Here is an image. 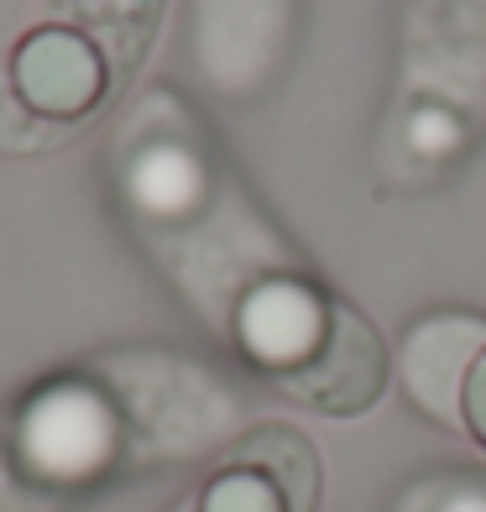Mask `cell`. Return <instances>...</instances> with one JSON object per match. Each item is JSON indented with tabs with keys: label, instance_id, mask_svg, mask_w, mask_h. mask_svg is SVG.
I'll return each instance as SVG.
<instances>
[{
	"label": "cell",
	"instance_id": "cell-1",
	"mask_svg": "<svg viewBox=\"0 0 486 512\" xmlns=\"http://www.w3.org/2000/svg\"><path fill=\"white\" fill-rule=\"evenodd\" d=\"M335 309L340 304H330V298L319 288H309L304 277L277 272V277H262V283L241 298L236 340L262 371H272L277 382H293L298 371H309L319 361V351L330 345Z\"/></svg>",
	"mask_w": 486,
	"mask_h": 512
},
{
	"label": "cell",
	"instance_id": "cell-2",
	"mask_svg": "<svg viewBox=\"0 0 486 512\" xmlns=\"http://www.w3.org/2000/svg\"><path fill=\"white\" fill-rule=\"evenodd\" d=\"M6 84L37 121H74V115H89L105 100L110 68L79 27L48 21L11 48Z\"/></svg>",
	"mask_w": 486,
	"mask_h": 512
},
{
	"label": "cell",
	"instance_id": "cell-3",
	"mask_svg": "<svg viewBox=\"0 0 486 512\" xmlns=\"http://www.w3.org/2000/svg\"><path fill=\"white\" fill-rule=\"evenodd\" d=\"M382 377H387V356H382V345L372 335V324L340 304L330 345L319 351V361L309 371H298V377L283 382V387L293 392V398L324 408V413H361L382 392Z\"/></svg>",
	"mask_w": 486,
	"mask_h": 512
},
{
	"label": "cell",
	"instance_id": "cell-4",
	"mask_svg": "<svg viewBox=\"0 0 486 512\" xmlns=\"http://www.w3.org/2000/svg\"><path fill=\"white\" fill-rule=\"evenodd\" d=\"M37 455L63 476H84L110 455V413L89 392H53L37 398V418L27 424Z\"/></svg>",
	"mask_w": 486,
	"mask_h": 512
},
{
	"label": "cell",
	"instance_id": "cell-5",
	"mask_svg": "<svg viewBox=\"0 0 486 512\" xmlns=\"http://www.w3.org/2000/svg\"><path fill=\"white\" fill-rule=\"evenodd\" d=\"M194 512H298V507L288 497L283 471H267L257 460H236L204 481Z\"/></svg>",
	"mask_w": 486,
	"mask_h": 512
},
{
	"label": "cell",
	"instance_id": "cell-6",
	"mask_svg": "<svg viewBox=\"0 0 486 512\" xmlns=\"http://www.w3.org/2000/svg\"><path fill=\"white\" fill-rule=\"evenodd\" d=\"M408 142L419 147V152H455L460 142V121L450 110H439V105H424V110H413V121H408Z\"/></svg>",
	"mask_w": 486,
	"mask_h": 512
},
{
	"label": "cell",
	"instance_id": "cell-7",
	"mask_svg": "<svg viewBox=\"0 0 486 512\" xmlns=\"http://www.w3.org/2000/svg\"><path fill=\"white\" fill-rule=\"evenodd\" d=\"M460 413H466L471 434L486 445V345L476 351V361L466 366V382H460Z\"/></svg>",
	"mask_w": 486,
	"mask_h": 512
},
{
	"label": "cell",
	"instance_id": "cell-8",
	"mask_svg": "<svg viewBox=\"0 0 486 512\" xmlns=\"http://www.w3.org/2000/svg\"><path fill=\"white\" fill-rule=\"evenodd\" d=\"M445 512H486V497H481V492H455V497L445 502Z\"/></svg>",
	"mask_w": 486,
	"mask_h": 512
}]
</instances>
